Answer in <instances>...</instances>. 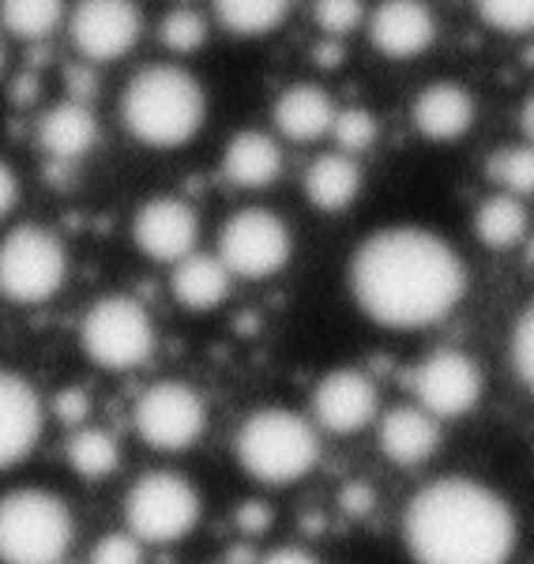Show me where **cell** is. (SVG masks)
<instances>
[{
  "label": "cell",
  "mask_w": 534,
  "mask_h": 564,
  "mask_svg": "<svg viewBox=\"0 0 534 564\" xmlns=\"http://www.w3.org/2000/svg\"><path fill=\"white\" fill-rule=\"evenodd\" d=\"M350 294L361 313L392 332H422L448 321L467 294L456 249L418 226H388L366 238L350 260Z\"/></svg>",
  "instance_id": "1"
},
{
  "label": "cell",
  "mask_w": 534,
  "mask_h": 564,
  "mask_svg": "<svg viewBox=\"0 0 534 564\" xmlns=\"http://www.w3.org/2000/svg\"><path fill=\"white\" fill-rule=\"evenodd\" d=\"M515 512L478 478H437L411 497L403 542L414 564H509L515 553Z\"/></svg>",
  "instance_id": "2"
},
{
  "label": "cell",
  "mask_w": 534,
  "mask_h": 564,
  "mask_svg": "<svg viewBox=\"0 0 534 564\" xmlns=\"http://www.w3.org/2000/svg\"><path fill=\"white\" fill-rule=\"evenodd\" d=\"M207 117V95L193 72L148 65L121 90V121L143 148L174 151L196 140Z\"/></svg>",
  "instance_id": "3"
},
{
  "label": "cell",
  "mask_w": 534,
  "mask_h": 564,
  "mask_svg": "<svg viewBox=\"0 0 534 564\" xmlns=\"http://www.w3.org/2000/svg\"><path fill=\"white\" fill-rule=\"evenodd\" d=\"M233 452L249 478L264 486L302 481L320 459V433L305 414L286 406H264L238 425Z\"/></svg>",
  "instance_id": "4"
},
{
  "label": "cell",
  "mask_w": 534,
  "mask_h": 564,
  "mask_svg": "<svg viewBox=\"0 0 534 564\" xmlns=\"http://www.w3.org/2000/svg\"><path fill=\"white\" fill-rule=\"evenodd\" d=\"M76 542V516L53 489L0 497V564H61Z\"/></svg>",
  "instance_id": "5"
},
{
  "label": "cell",
  "mask_w": 534,
  "mask_h": 564,
  "mask_svg": "<svg viewBox=\"0 0 534 564\" xmlns=\"http://www.w3.org/2000/svg\"><path fill=\"white\" fill-rule=\"evenodd\" d=\"M79 347L106 372L140 369L155 354V324L129 294L98 297L79 321Z\"/></svg>",
  "instance_id": "6"
},
{
  "label": "cell",
  "mask_w": 534,
  "mask_h": 564,
  "mask_svg": "<svg viewBox=\"0 0 534 564\" xmlns=\"http://www.w3.org/2000/svg\"><path fill=\"white\" fill-rule=\"evenodd\" d=\"M200 489L174 470H148L132 481L124 497V523L140 542L174 545L200 523Z\"/></svg>",
  "instance_id": "7"
},
{
  "label": "cell",
  "mask_w": 534,
  "mask_h": 564,
  "mask_svg": "<svg viewBox=\"0 0 534 564\" xmlns=\"http://www.w3.org/2000/svg\"><path fill=\"white\" fill-rule=\"evenodd\" d=\"M68 252L53 230L26 223L0 238V294L15 305H45L61 294Z\"/></svg>",
  "instance_id": "8"
},
{
  "label": "cell",
  "mask_w": 534,
  "mask_h": 564,
  "mask_svg": "<svg viewBox=\"0 0 534 564\" xmlns=\"http://www.w3.org/2000/svg\"><path fill=\"white\" fill-rule=\"evenodd\" d=\"M132 425L148 448L159 452H185L207 430V406L196 388L181 380H159L135 399Z\"/></svg>",
  "instance_id": "9"
},
{
  "label": "cell",
  "mask_w": 534,
  "mask_h": 564,
  "mask_svg": "<svg viewBox=\"0 0 534 564\" xmlns=\"http://www.w3.org/2000/svg\"><path fill=\"white\" fill-rule=\"evenodd\" d=\"M290 252H294V238H290L283 218L268 207H246L222 226L219 260L230 275L268 279L286 268Z\"/></svg>",
  "instance_id": "10"
},
{
  "label": "cell",
  "mask_w": 534,
  "mask_h": 564,
  "mask_svg": "<svg viewBox=\"0 0 534 564\" xmlns=\"http://www.w3.org/2000/svg\"><path fill=\"white\" fill-rule=\"evenodd\" d=\"M72 45L90 65L129 57L143 34V12L135 0H76L68 15Z\"/></svg>",
  "instance_id": "11"
},
{
  "label": "cell",
  "mask_w": 534,
  "mask_h": 564,
  "mask_svg": "<svg viewBox=\"0 0 534 564\" xmlns=\"http://www.w3.org/2000/svg\"><path fill=\"white\" fill-rule=\"evenodd\" d=\"M411 391L425 414L464 417L482 399V369L459 350H437L411 369Z\"/></svg>",
  "instance_id": "12"
},
{
  "label": "cell",
  "mask_w": 534,
  "mask_h": 564,
  "mask_svg": "<svg viewBox=\"0 0 534 564\" xmlns=\"http://www.w3.org/2000/svg\"><path fill=\"white\" fill-rule=\"evenodd\" d=\"M380 411L377 384L361 369H331L313 388V417L324 433L355 436L366 430Z\"/></svg>",
  "instance_id": "13"
},
{
  "label": "cell",
  "mask_w": 534,
  "mask_h": 564,
  "mask_svg": "<svg viewBox=\"0 0 534 564\" xmlns=\"http://www.w3.org/2000/svg\"><path fill=\"white\" fill-rule=\"evenodd\" d=\"M132 241L148 260L177 263L188 252H196L200 241V215L177 196H155L135 212Z\"/></svg>",
  "instance_id": "14"
},
{
  "label": "cell",
  "mask_w": 534,
  "mask_h": 564,
  "mask_svg": "<svg viewBox=\"0 0 534 564\" xmlns=\"http://www.w3.org/2000/svg\"><path fill=\"white\" fill-rule=\"evenodd\" d=\"M45 403L39 388L15 369H0V470H12L39 448Z\"/></svg>",
  "instance_id": "15"
},
{
  "label": "cell",
  "mask_w": 534,
  "mask_h": 564,
  "mask_svg": "<svg viewBox=\"0 0 534 564\" xmlns=\"http://www.w3.org/2000/svg\"><path fill=\"white\" fill-rule=\"evenodd\" d=\"M369 39L377 53L392 61H411L437 39V20L425 0H380L369 15Z\"/></svg>",
  "instance_id": "16"
},
{
  "label": "cell",
  "mask_w": 534,
  "mask_h": 564,
  "mask_svg": "<svg viewBox=\"0 0 534 564\" xmlns=\"http://www.w3.org/2000/svg\"><path fill=\"white\" fill-rule=\"evenodd\" d=\"M377 444L384 459L400 467H418L440 448V422L422 406H392L377 425Z\"/></svg>",
  "instance_id": "17"
},
{
  "label": "cell",
  "mask_w": 534,
  "mask_h": 564,
  "mask_svg": "<svg viewBox=\"0 0 534 564\" xmlns=\"http://www.w3.org/2000/svg\"><path fill=\"white\" fill-rule=\"evenodd\" d=\"M475 124V98L459 84H429L414 98V129L429 143H451Z\"/></svg>",
  "instance_id": "18"
},
{
  "label": "cell",
  "mask_w": 534,
  "mask_h": 564,
  "mask_svg": "<svg viewBox=\"0 0 534 564\" xmlns=\"http://www.w3.org/2000/svg\"><path fill=\"white\" fill-rule=\"evenodd\" d=\"M98 135H102V129H98V117L90 113V106L72 102V98L57 102L39 121V148L57 162L84 159V154L95 151Z\"/></svg>",
  "instance_id": "19"
},
{
  "label": "cell",
  "mask_w": 534,
  "mask_h": 564,
  "mask_svg": "<svg viewBox=\"0 0 534 564\" xmlns=\"http://www.w3.org/2000/svg\"><path fill=\"white\" fill-rule=\"evenodd\" d=\"M222 174L238 188H268L283 174V151L279 140L260 129H246L230 140L222 154Z\"/></svg>",
  "instance_id": "20"
},
{
  "label": "cell",
  "mask_w": 534,
  "mask_h": 564,
  "mask_svg": "<svg viewBox=\"0 0 534 564\" xmlns=\"http://www.w3.org/2000/svg\"><path fill=\"white\" fill-rule=\"evenodd\" d=\"M302 188L316 212H328V215L347 212L361 193V166L342 151L316 154L309 166H305Z\"/></svg>",
  "instance_id": "21"
},
{
  "label": "cell",
  "mask_w": 534,
  "mask_h": 564,
  "mask_svg": "<svg viewBox=\"0 0 534 564\" xmlns=\"http://www.w3.org/2000/svg\"><path fill=\"white\" fill-rule=\"evenodd\" d=\"M331 95L316 84H294L275 98V129L294 143H316L331 129Z\"/></svg>",
  "instance_id": "22"
},
{
  "label": "cell",
  "mask_w": 534,
  "mask_h": 564,
  "mask_svg": "<svg viewBox=\"0 0 534 564\" xmlns=\"http://www.w3.org/2000/svg\"><path fill=\"white\" fill-rule=\"evenodd\" d=\"M230 271L219 257H207V252H188L185 260L174 263V290L177 305L193 308V313H207V308L222 305L230 297Z\"/></svg>",
  "instance_id": "23"
},
{
  "label": "cell",
  "mask_w": 534,
  "mask_h": 564,
  "mask_svg": "<svg viewBox=\"0 0 534 564\" xmlns=\"http://www.w3.org/2000/svg\"><path fill=\"white\" fill-rule=\"evenodd\" d=\"M475 234L478 241L486 245V249H512V245L523 241V234H527V207L520 204V196H490L478 204L475 212Z\"/></svg>",
  "instance_id": "24"
},
{
  "label": "cell",
  "mask_w": 534,
  "mask_h": 564,
  "mask_svg": "<svg viewBox=\"0 0 534 564\" xmlns=\"http://www.w3.org/2000/svg\"><path fill=\"white\" fill-rule=\"evenodd\" d=\"M65 459H68V467L87 481L110 478L113 470L121 467V444H117V436L110 430L79 425V430L68 436Z\"/></svg>",
  "instance_id": "25"
},
{
  "label": "cell",
  "mask_w": 534,
  "mask_h": 564,
  "mask_svg": "<svg viewBox=\"0 0 534 564\" xmlns=\"http://www.w3.org/2000/svg\"><path fill=\"white\" fill-rule=\"evenodd\" d=\"M65 0H0V26L23 42H45L65 23Z\"/></svg>",
  "instance_id": "26"
},
{
  "label": "cell",
  "mask_w": 534,
  "mask_h": 564,
  "mask_svg": "<svg viewBox=\"0 0 534 564\" xmlns=\"http://www.w3.org/2000/svg\"><path fill=\"white\" fill-rule=\"evenodd\" d=\"M290 0H215V15L230 34L241 39H260L283 26Z\"/></svg>",
  "instance_id": "27"
},
{
  "label": "cell",
  "mask_w": 534,
  "mask_h": 564,
  "mask_svg": "<svg viewBox=\"0 0 534 564\" xmlns=\"http://www.w3.org/2000/svg\"><path fill=\"white\" fill-rule=\"evenodd\" d=\"M486 177L509 196H527L534 188V154L531 148H501L486 159Z\"/></svg>",
  "instance_id": "28"
},
{
  "label": "cell",
  "mask_w": 534,
  "mask_h": 564,
  "mask_svg": "<svg viewBox=\"0 0 534 564\" xmlns=\"http://www.w3.org/2000/svg\"><path fill=\"white\" fill-rule=\"evenodd\" d=\"M377 117L369 113V109L361 106H350V109H339V113L331 117V129L328 135H335V143H339L342 154H358V151H369L377 143Z\"/></svg>",
  "instance_id": "29"
},
{
  "label": "cell",
  "mask_w": 534,
  "mask_h": 564,
  "mask_svg": "<svg viewBox=\"0 0 534 564\" xmlns=\"http://www.w3.org/2000/svg\"><path fill=\"white\" fill-rule=\"evenodd\" d=\"M159 34L170 53H196V50H204V42H207V20L196 8H174V12L162 20Z\"/></svg>",
  "instance_id": "30"
},
{
  "label": "cell",
  "mask_w": 534,
  "mask_h": 564,
  "mask_svg": "<svg viewBox=\"0 0 534 564\" xmlns=\"http://www.w3.org/2000/svg\"><path fill=\"white\" fill-rule=\"evenodd\" d=\"M482 23L501 34H527L534 26V0H475Z\"/></svg>",
  "instance_id": "31"
},
{
  "label": "cell",
  "mask_w": 534,
  "mask_h": 564,
  "mask_svg": "<svg viewBox=\"0 0 534 564\" xmlns=\"http://www.w3.org/2000/svg\"><path fill=\"white\" fill-rule=\"evenodd\" d=\"M313 20L324 34L342 39L366 23V0H313Z\"/></svg>",
  "instance_id": "32"
},
{
  "label": "cell",
  "mask_w": 534,
  "mask_h": 564,
  "mask_svg": "<svg viewBox=\"0 0 534 564\" xmlns=\"http://www.w3.org/2000/svg\"><path fill=\"white\" fill-rule=\"evenodd\" d=\"M509 366H512V377L520 380L523 388L534 384V316L531 308H523L512 324V335H509Z\"/></svg>",
  "instance_id": "33"
},
{
  "label": "cell",
  "mask_w": 534,
  "mask_h": 564,
  "mask_svg": "<svg viewBox=\"0 0 534 564\" xmlns=\"http://www.w3.org/2000/svg\"><path fill=\"white\" fill-rule=\"evenodd\" d=\"M90 564H143V542L132 531H113L90 545Z\"/></svg>",
  "instance_id": "34"
},
{
  "label": "cell",
  "mask_w": 534,
  "mask_h": 564,
  "mask_svg": "<svg viewBox=\"0 0 534 564\" xmlns=\"http://www.w3.org/2000/svg\"><path fill=\"white\" fill-rule=\"evenodd\" d=\"M53 414L61 417V422L68 425H84V417L90 414V403H87V391L84 388H65L57 391V399H53Z\"/></svg>",
  "instance_id": "35"
},
{
  "label": "cell",
  "mask_w": 534,
  "mask_h": 564,
  "mask_svg": "<svg viewBox=\"0 0 534 564\" xmlns=\"http://www.w3.org/2000/svg\"><path fill=\"white\" fill-rule=\"evenodd\" d=\"M65 87L72 102L90 106V98L98 95V72H90V65H68L65 68Z\"/></svg>",
  "instance_id": "36"
},
{
  "label": "cell",
  "mask_w": 534,
  "mask_h": 564,
  "mask_svg": "<svg viewBox=\"0 0 534 564\" xmlns=\"http://www.w3.org/2000/svg\"><path fill=\"white\" fill-rule=\"evenodd\" d=\"M339 505H342V512H347V516H369V512H373V505H377V489L366 486V481H350V486L339 494Z\"/></svg>",
  "instance_id": "37"
},
{
  "label": "cell",
  "mask_w": 534,
  "mask_h": 564,
  "mask_svg": "<svg viewBox=\"0 0 534 564\" xmlns=\"http://www.w3.org/2000/svg\"><path fill=\"white\" fill-rule=\"evenodd\" d=\"M20 204V177L8 162H0V218H8Z\"/></svg>",
  "instance_id": "38"
},
{
  "label": "cell",
  "mask_w": 534,
  "mask_h": 564,
  "mask_svg": "<svg viewBox=\"0 0 534 564\" xmlns=\"http://www.w3.org/2000/svg\"><path fill=\"white\" fill-rule=\"evenodd\" d=\"M238 523H241V531L264 534V531H268V523H271V508H268V505H260V500H249V505L238 512Z\"/></svg>",
  "instance_id": "39"
},
{
  "label": "cell",
  "mask_w": 534,
  "mask_h": 564,
  "mask_svg": "<svg viewBox=\"0 0 534 564\" xmlns=\"http://www.w3.org/2000/svg\"><path fill=\"white\" fill-rule=\"evenodd\" d=\"M260 564H320V561H316L309 550H302V545H279V550H271Z\"/></svg>",
  "instance_id": "40"
},
{
  "label": "cell",
  "mask_w": 534,
  "mask_h": 564,
  "mask_svg": "<svg viewBox=\"0 0 534 564\" xmlns=\"http://www.w3.org/2000/svg\"><path fill=\"white\" fill-rule=\"evenodd\" d=\"M316 61H320V65H339V61H342V45L339 42H324L320 50H316Z\"/></svg>",
  "instance_id": "41"
},
{
  "label": "cell",
  "mask_w": 534,
  "mask_h": 564,
  "mask_svg": "<svg viewBox=\"0 0 534 564\" xmlns=\"http://www.w3.org/2000/svg\"><path fill=\"white\" fill-rule=\"evenodd\" d=\"M0 72H4V42H0Z\"/></svg>",
  "instance_id": "42"
},
{
  "label": "cell",
  "mask_w": 534,
  "mask_h": 564,
  "mask_svg": "<svg viewBox=\"0 0 534 564\" xmlns=\"http://www.w3.org/2000/svg\"><path fill=\"white\" fill-rule=\"evenodd\" d=\"M61 564H65V561H61Z\"/></svg>",
  "instance_id": "43"
}]
</instances>
